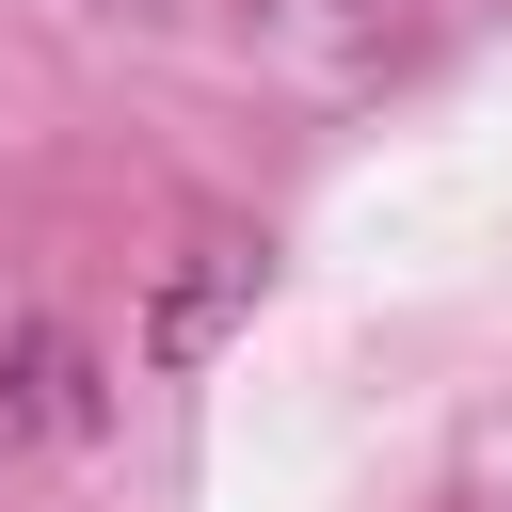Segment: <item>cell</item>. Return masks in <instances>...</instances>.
<instances>
[{"instance_id":"6da1fadb","label":"cell","mask_w":512,"mask_h":512,"mask_svg":"<svg viewBox=\"0 0 512 512\" xmlns=\"http://www.w3.org/2000/svg\"><path fill=\"white\" fill-rule=\"evenodd\" d=\"M240 288H256V240H208V272H192V288L160 304V352H208V320H224Z\"/></svg>"}]
</instances>
